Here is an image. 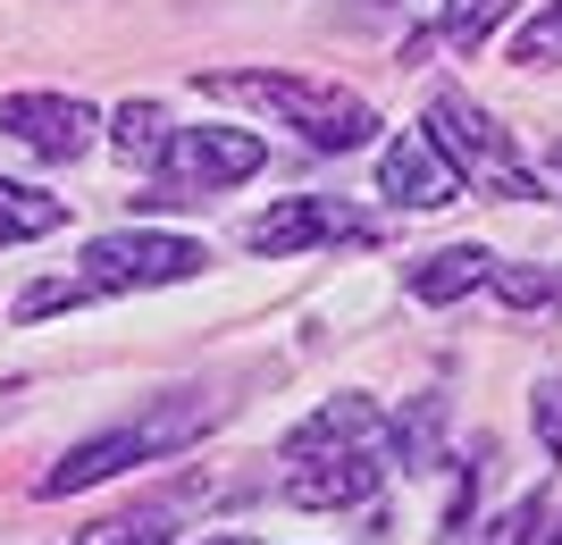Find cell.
Instances as JSON below:
<instances>
[{
  "instance_id": "obj_20",
  "label": "cell",
  "mask_w": 562,
  "mask_h": 545,
  "mask_svg": "<svg viewBox=\"0 0 562 545\" xmlns=\"http://www.w3.org/2000/svg\"><path fill=\"white\" fill-rule=\"evenodd\" d=\"M211 545H252V537H235V529H227V537H211Z\"/></svg>"
},
{
  "instance_id": "obj_4",
  "label": "cell",
  "mask_w": 562,
  "mask_h": 545,
  "mask_svg": "<svg viewBox=\"0 0 562 545\" xmlns=\"http://www.w3.org/2000/svg\"><path fill=\"white\" fill-rule=\"evenodd\" d=\"M428 143L462 168V185L479 177L495 202H546V185L513 160V135H504V126H495L470 93H437V101H428Z\"/></svg>"
},
{
  "instance_id": "obj_9",
  "label": "cell",
  "mask_w": 562,
  "mask_h": 545,
  "mask_svg": "<svg viewBox=\"0 0 562 545\" xmlns=\"http://www.w3.org/2000/svg\"><path fill=\"white\" fill-rule=\"evenodd\" d=\"M378 193L386 202H403V211H446V202H462V168L428 143V126H412V135H395L386 151H378Z\"/></svg>"
},
{
  "instance_id": "obj_19",
  "label": "cell",
  "mask_w": 562,
  "mask_h": 545,
  "mask_svg": "<svg viewBox=\"0 0 562 545\" xmlns=\"http://www.w3.org/2000/svg\"><path fill=\"white\" fill-rule=\"evenodd\" d=\"M538 445H546V453H562V378H546V386H538Z\"/></svg>"
},
{
  "instance_id": "obj_17",
  "label": "cell",
  "mask_w": 562,
  "mask_h": 545,
  "mask_svg": "<svg viewBox=\"0 0 562 545\" xmlns=\"http://www.w3.org/2000/svg\"><path fill=\"white\" fill-rule=\"evenodd\" d=\"M513 59H520V68H562V0L513 34Z\"/></svg>"
},
{
  "instance_id": "obj_2",
  "label": "cell",
  "mask_w": 562,
  "mask_h": 545,
  "mask_svg": "<svg viewBox=\"0 0 562 545\" xmlns=\"http://www.w3.org/2000/svg\"><path fill=\"white\" fill-rule=\"evenodd\" d=\"M202 93L244 101V110H260V118L294 126L311 151H361V143L378 135V110H370V101L345 93V84H319V76H285V68H211V76H202Z\"/></svg>"
},
{
  "instance_id": "obj_3",
  "label": "cell",
  "mask_w": 562,
  "mask_h": 545,
  "mask_svg": "<svg viewBox=\"0 0 562 545\" xmlns=\"http://www.w3.org/2000/svg\"><path fill=\"white\" fill-rule=\"evenodd\" d=\"M211 420H218V404L186 395V404H160V411H143V420L110 428V436H85L68 462H50V470H43V496H85V487L126 478V470H143V462H160V453H186Z\"/></svg>"
},
{
  "instance_id": "obj_14",
  "label": "cell",
  "mask_w": 562,
  "mask_h": 545,
  "mask_svg": "<svg viewBox=\"0 0 562 545\" xmlns=\"http://www.w3.org/2000/svg\"><path fill=\"white\" fill-rule=\"evenodd\" d=\"M110 143H117V160H160V143H168L160 101H126V110L110 118Z\"/></svg>"
},
{
  "instance_id": "obj_1",
  "label": "cell",
  "mask_w": 562,
  "mask_h": 545,
  "mask_svg": "<svg viewBox=\"0 0 562 545\" xmlns=\"http://www.w3.org/2000/svg\"><path fill=\"white\" fill-rule=\"evenodd\" d=\"M285 503L303 512H352V503L378 496V470H386V420H378L370 395H328L294 436H285Z\"/></svg>"
},
{
  "instance_id": "obj_16",
  "label": "cell",
  "mask_w": 562,
  "mask_h": 545,
  "mask_svg": "<svg viewBox=\"0 0 562 545\" xmlns=\"http://www.w3.org/2000/svg\"><path fill=\"white\" fill-rule=\"evenodd\" d=\"M495 303L504 310H546V303H562V277H546V269H504L495 261Z\"/></svg>"
},
{
  "instance_id": "obj_11",
  "label": "cell",
  "mask_w": 562,
  "mask_h": 545,
  "mask_svg": "<svg viewBox=\"0 0 562 545\" xmlns=\"http://www.w3.org/2000/svg\"><path fill=\"white\" fill-rule=\"evenodd\" d=\"M68 227V202H50V193H25L0 177V252L9 243H34V236H59Z\"/></svg>"
},
{
  "instance_id": "obj_12",
  "label": "cell",
  "mask_w": 562,
  "mask_h": 545,
  "mask_svg": "<svg viewBox=\"0 0 562 545\" xmlns=\"http://www.w3.org/2000/svg\"><path fill=\"white\" fill-rule=\"evenodd\" d=\"M437 436H446V404H437V395H420V404L386 428V453H395L403 470H428V462H437Z\"/></svg>"
},
{
  "instance_id": "obj_8",
  "label": "cell",
  "mask_w": 562,
  "mask_h": 545,
  "mask_svg": "<svg viewBox=\"0 0 562 545\" xmlns=\"http://www.w3.org/2000/svg\"><path fill=\"white\" fill-rule=\"evenodd\" d=\"M0 135L25 143L34 160H85L101 135V118L76 93H9L0 101Z\"/></svg>"
},
{
  "instance_id": "obj_13",
  "label": "cell",
  "mask_w": 562,
  "mask_h": 545,
  "mask_svg": "<svg viewBox=\"0 0 562 545\" xmlns=\"http://www.w3.org/2000/svg\"><path fill=\"white\" fill-rule=\"evenodd\" d=\"M168 503H135V512H117V521H93L76 529V545H168Z\"/></svg>"
},
{
  "instance_id": "obj_15",
  "label": "cell",
  "mask_w": 562,
  "mask_h": 545,
  "mask_svg": "<svg viewBox=\"0 0 562 545\" xmlns=\"http://www.w3.org/2000/svg\"><path fill=\"white\" fill-rule=\"evenodd\" d=\"M504 9H513V0H446V25H437V34H446V50H479L495 34V18H504Z\"/></svg>"
},
{
  "instance_id": "obj_6",
  "label": "cell",
  "mask_w": 562,
  "mask_h": 545,
  "mask_svg": "<svg viewBox=\"0 0 562 545\" xmlns=\"http://www.w3.org/2000/svg\"><path fill=\"white\" fill-rule=\"evenodd\" d=\"M202 269V243L193 236H143V227H126V236H101L93 252H85V294H135V285H177Z\"/></svg>"
},
{
  "instance_id": "obj_7",
  "label": "cell",
  "mask_w": 562,
  "mask_h": 545,
  "mask_svg": "<svg viewBox=\"0 0 562 545\" xmlns=\"http://www.w3.org/2000/svg\"><path fill=\"white\" fill-rule=\"evenodd\" d=\"M311 243H378V218L336 211V202H319V193H294V202H278V211H260L252 227H244V252H260V261L311 252Z\"/></svg>"
},
{
  "instance_id": "obj_18",
  "label": "cell",
  "mask_w": 562,
  "mask_h": 545,
  "mask_svg": "<svg viewBox=\"0 0 562 545\" xmlns=\"http://www.w3.org/2000/svg\"><path fill=\"white\" fill-rule=\"evenodd\" d=\"M546 512H554L546 496H520L513 512L495 521V545H562V537H538V529H546Z\"/></svg>"
},
{
  "instance_id": "obj_10",
  "label": "cell",
  "mask_w": 562,
  "mask_h": 545,
  "mask_svg": "<svg viewBox=\"0 0 562 545\" xmlns=\"http://www.w3.org/2000/svg\"><path fill=\"white\" fill-rule=\"evenodd\" d=\"M487 277H495L487 243H453V252H428V261L412 269V294H420V303H462V294H479Z\"/></svg>"
},
{
  "instance_id": "obj_5",
  "label": "cell",
  "mask_w": 562,
  "mask_h": 545,
  "mask_svg": "<svg viewBox=\"0 0 562 545\" xmlns=\"http://www.w3.org/2000/svg\"><path fill=\"white\" fill-rule=\"evenodd\" d=\"M260 135L252 126H177L160 143V193H143V202H202V193H227L244 177H260Z\"/></svg>"
}]
</instances>
